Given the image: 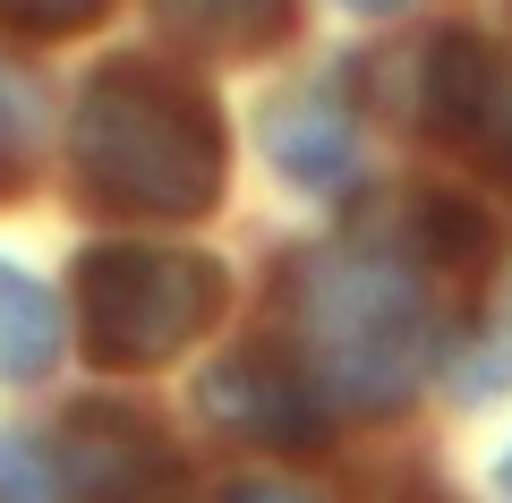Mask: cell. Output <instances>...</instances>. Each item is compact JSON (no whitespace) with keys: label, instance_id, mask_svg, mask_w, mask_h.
Returning a JSON list of instances; mask_svg holds the SVG:
<instances>
[{"label":"cell","instance_id":"9","mask_svg":"<svg viewBox=\"0 0 512 503\" xmlns=\"http://www.w3.org/2000/svg\"><path fill=\"white\" fill-rule=\"evenodd\" d=\"M60 359V307L35 273L0 256V384H35Z\"/></svg>","mask_w":512,"mask_h":503},{"label":"cell","instance_id":"3","mask_svg":"<svg viewBox=\"0 0 512 503\" xmlns=\"http://www.w3.org/2000/svg\"><path fill=\"white\" fill-rule=\"evenodd\" d=\"M222 307V265L188 248H86L77 256V316L94 367H163Z\"/></svg>","mask_w":512,"mask_h":503},{"label":"cell","instance_id":"15","mask_svg":"<svg viewBox=\"0 0 512 503\" xmlns=\"http://www.w3.org/2000/svg\"><path fill=\"white\" fill-rule=\"evenodd\" d=\"M350 9H367V18H384V9H402V0H350Z\"/></svg>","mask_w":512,"mask_h":503},{"label":"cell","instance_id":"10","mask_svg":"<svg viewBox=\"0 0 512 503\" xmlns=\"http://www.w3.org/2000/svg\"><path fill=\"white\" fill-rule=\"evenodd\" d=\"M410 256H419V273L478 282L487 256H495V231H487L461 197H419V205H410Z\"/></svg>","mask_w":512,"mask_h":503},{"label":"cell","instance_id":"11","mask_svg":"<svg viewBox=\"0 0 512 503\" xmlns=\"http://www.w3.org/2000/svg\"><path fill=\"white\" fill-rule=\"evenodd\" d=\"M26 154H35V86L0 69V188L26 171Z\"/></svg>","mask_w":512,"mask_h":503},{"label":"cell","instance_id":"16","mask_svg":"<svg viewBox=\"0 0 512 503\" xmlns=\"http://www.w3.org/2000/svg\"><path fill=\"white\" fill-rule=\"evenodd\" d=\"M504 495H512V452H504Z\"/></svg>","mask_w":512,"mask_h":503},{"label":"cell","instance_id":"6","mask_svg":"<svg viewBox=\"0 0 512 503\" xmlns=\"http://www.w3.org/2000/svg\"><path fill=\"white\" fill-rule=\"evenodd\" d=\"M504 111H512V77L504 60L487 52L478 35H436L419 60V120L436 128L444 145H470L487 154L504 137Z\"/></svg>","mask_w":512,"mask_h":503},{"label":"cell","instance_id":"13","mask_svg":"<svg viewBox=\"0 0 512 503\" xmlns=\"http://www.w3.org/2000/svg\"><path fill=\"white\" fill-rule=\"evenodd\" d=\"M0 495L9 503H52V478H43L35 444H9V435H0Z\"/></svg>","mask_w":512,"mask_h":503},{"label":"cell","instance_id":"14","mask_svg":"<svg viewBox=\"0 0 512 503\" xmlns=\"http://www.w3.org/2000/svg\"><path fill=\"white\" fill-rule=\"evenodd\" d=\"M222 503H316L308 486H274V478H248V486H231Z\"/></svg>","mask_w":512,"mask_h":503},{"label":"cell","instance_id":"2","mask_svg":"<svg viewBox=\"0 0 512 503\" xmlns=\"http://www.w3.org/2000/svg\"><path fill=\"white\" fill-rule=\"evenodd\" d=\"M282 307L308 350V376L350 410H402L436 359V299L402 256L299 248L282 265Z\"/></svg>","mask_w":512,"mask_h":503},{"label":"cell","instance_id":"4","mask_svg":"<svg viewBox=\"0 0 512 503\" xmlns=\"http://www.w3.org/2000/svg\"><path fill=\"white\" fill-rule=\"evenodd\" d=\"M197 410L222 435H239V444H274V452L325 444V393L291 359H274V350H231V359H214L205 384H197Z\"/></svg>","mask_w":512,"mask_h":503},{"label":"cell","instance_id":"1","mask_svg":"<svg viewBox=\"0 0 512 503\" xmlns=\"http://www.w3.org/2000/svg\"><path fill=\"white\" fill-rule=\"evenodd\" d=\"M231 145L205 103V86H188L180 69L154 60H111L77 103V188L111 214L146 222H197L222 197Z\"/></svg>","mask_w":512,"mask_h":503},{"label":"cell","instance_id":"7","mask_svg":"<svg viewBox=\"0 0 512 503\" xmlns=\"http://www.w3.org/2000/svg\"><path fill=\"white\" fill-rule=\"evenodd\" d=\"M291 0H154V26L188 52H222V60H256L291 35Z\"/></svg>","mask_w":512,"mask_h":503},{"label":"cell","instance_id":"12","mask_svg":"<svg viewBox=\"0 0 512 503\" xmlns=\"http://www.w3.org/2000/svg\"><path fill=\"white\" fill-rule=\"evenodd\" d=\"M111 0H0V26L9 35H77V26H94Z\"/></svg>","mask_w":512,"mask_h":503},{"label":"cell","instance_id":"8","mask_svg":"<svg viewBox=\"0 0 512 503\" xmlns=\"http://www.w3.org/2000/svg\"><path fill=\"white\" fill-rule=\"evenodd\" d=\"M265 154H274V171H291L299 188H342L350 171H359V137H350V120L333 103H282L274 120H265Z\"/></svg>","mask_w":512,"mask_h":503},{"label":"cell","instance_id":"5","mask_svg":"<svg viewBox=\"0 0 512 503\" xmlns=\"http://www.w3.org/2000/svg\"><path fill=\"white\" fill-rule=\"evenodd\" d=\"M171 478H180V461H171V444L137 410L94 401V410H77L60 427V486H69V503H154Z\"/></svg>","mask_w":512,"mask_h":503}]
</instances>
